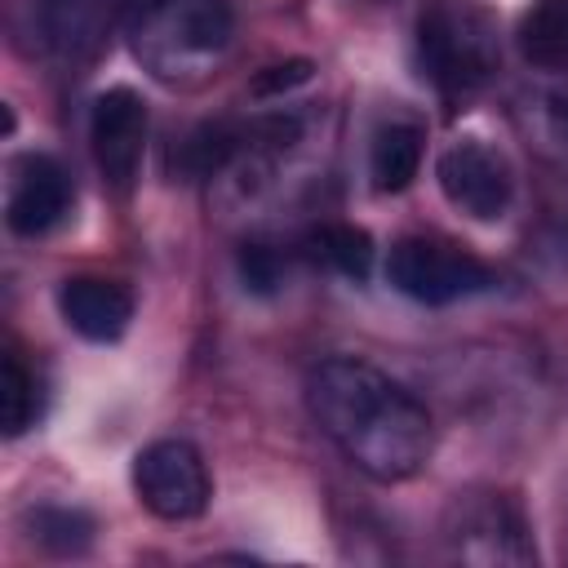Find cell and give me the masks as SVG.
<instances>
[{"label":"cell","instance_id":"obj_1","mask_svg":"<svg viewBox=\"0 0 568 568\" xmlns=\"http://www.w3.org/2000/svg\"><path fill=\"white\" fill-rule=\"evenodd\" d=\"M306 408L337 453L377 484L413 479L430 457L435 426L426 404L364 359H320L306 377Z\"/></svg>","mask_w":568,"mask_h":568},{"label":"cell","instance_id":"obj_2","mask_svg":"<svg viewBox=\"0 0 568 568\" xmlns=\"http://www.w3.org/2000/svg\"><path fill=\"white\" fill-rule=\"evenodd\" d=\"M417 53L444 93H470L497 71V31L466 0H430L417 18Z\"/></svg>","mask_w":568,"mask_h":568},{"label":"cell","instance_id":"obj_3","mask_svg":"<svg viewBox=\"0 0 568 568\" xmlns=\"http://www.w3.org/2000/svg\"><path fill=\"white\" fill-rule=\"evenodd\" d=\"M386 280L426 306H448L457 297L470 293H488L497 284L493 266H484L475 253L448 244V240H430V235H408L390 248L386 257Z\"/></svg>","mask_w":568,"mask_h":568},{"label":"cell","instance_id":"obj_4","mask_svg":"<svg viewBox=\"0 0 568 568\" xmlns=\"http://www.w3.org/2000/svg\"><path fill=\"white\" fill-rule=\"evenodd\" d=\"M133 493L155 519H195L204 515L213 484L209 466L186 439H155L133 457Z\"/></svg>","mask_w":568,"mask_h":568},{"label":"cell","instance_id":"obj_5","mask_svg":"<svg viewBox=\"0 0 568 568\" xmlns=\"http://www.w3.org/2000/svg\"><path fill=\"white\" fill-rule=\"evenodd\" d=\"M435 178H439L444 200L453 209H462L466 217H475V222H497L510 209V195H515L510 160L488 142L448 146L435 164Z\"/></svg>","mask_w":568,"mask_h":568},{"label":"cell","instance_id":"obj_6","mask_svg":"<svg viewBox=\"0 0 568 568\" xmlns=\"http://www.w3.org/2000/svg\"><path fill=\"white\" fill-rule=\"evenodd\" d=\"M448 532H453L462 559H479V564H528V559H537L519 506L501 493L457 497V506L448 515Z\"/></svg>","mask_w":568,"mask_h":568},{"label":"cell","instance_id":"obj_7","mask_svg":"<svg viewBox=\"0 0 568 568\" xmlns=\"http://www.w3.org/2000/svg\"><path fill=\"white\" fill-rule=\"evenodd\" d=\"M89 142H93V160L102 169V178L115 191H129L138 169H142V146H146V102L129 89L115 84L93 102V120H89Z\"/></svg>","mask_w":568,"mask_h":568},{"label":"cell","instance_id":"obj_8","mask_svg":"<svg viewBox=\"0 0 568 568\" xmlns=\"http://www.w3.org/2000/svg\"><path fill=\"white\" fill-rule=\"evenodd\" d=\"M71 204V182L62 173V164L53 155H27L13 169V186H9V204H4V222L13 235H44L62 222Z\"/></svg>","mask_w":568,"mask_h":568},{"label":"cell","instance_id":"obj_9","mask_svg":"<svg viewBox=\"0 0 568 568\" xmlns=\"http://www.w3.org/2000/svg\"><path fill=\"white\" fill-rule=\"evenodd\" d=\"M58 306H62V320L89 342H115L133 320V293L120 280H102V275L67 280L58 293Z\"/></svg>","mask_w":568,"mask_h":568},{"label":"cell","instance_id":"obj_10","mask_svg":"<svg viewBox=\"0 0 568 568\" xmlns=\"http://www.w3.org/2000/svg\"><path fill=\"white\" fill-rule=\"evenodd\" d=\"M40 13V40L58 58H84L93 53L106 18V0H36Z\"/></svg>","mask_w":568,"mask_h":568},{"label":"cell","instance_id":"obj_11","mask_svg":"<svg viewBox=\"0 0 568 568\" xmlns=\"http://www.w3.org/2000/svg\"><path fill=\"white\" fill-rule=\"evenodd\" d=\"M519 53L541 71L568 67V0H532L519 18Z\"/></svg>","mask_w":568,"mask_h":568},{"label":"cell","instance_id":"obj_12","mask_svg":"<svg viewBox=\"0 0 568 568\" xmlns=\"http://www.w3.org/2000/svg\"><path fill=\"white\" fill-rule=\"evenodd\" d=\"M422 164V129L417 124H382L373 133L368 173L377 191H404Z\"/></svg>","mask_w":568,"mask_h":568},{"label":"cell","instance_id":"obj_13","mask_svg":"<svg viewBox=\"0 0 568 568\" xmlns=\"http://www.w3.org/2000/svg\"><path fill=\"white\" fill-rule=\"evenodd\" d=\"M248 146V133H240V129H231V124H195L186 138H182V146H178V169L186 173V178H213V173H222L240 151Z\"/></svg>","mask_w":568,"mask_h":568},{"label":"cell","instance_id":"obj_14","mask_svg":"<svg viewBox=\"0 0 568 568\" xmlns=\"http://www.w3.org/2000/svg\"><path fill=\"white\" fill-rule=\"evenodd\" d=\"M27 528H31V541L44 546L49 555H84L89 541H93V519L84 510H71V506H40V510H31Z\"/></svg>","mask_w":568,"mask_h":568},{"label":"cell","instance_id":"obj_15","mask_svg":"<svg viewBox=\"0 0 568 568\" xmlns=\"http://www.w3.org/2000/svg\"><path fill=\"white\" fill-rule=\"evenodd\" d=\"M311 244H315V253H320L328 266H337L346 280H359V284L368 280V271H373V240H368V231L337 222V226H320Z\"/></svg>","mask_w":568,"mask_h":568},{"label":"cell","instance_id":"obj_16","mask_svg":"<svg viewBox=\"0 0 568 568\" xmlns=\"http://www.w3.org/2000/svg\"><path fill=\"white\" fill-rule=\"evenodd\" d=\"M0 404H4V435H22L40 417V386L27 373V364L9 351L4 355V382H0Z\"/></svg>","mask_w":568,"mask_h":568},{"label":"cell","instance_id":"obj_17","mask_svg":"<svg viewBox=\"0 0 568 568\" xmlns=\"http://www.w3.org/2000/svg\"><path fill=\"white\" fill-rule=\"evenodd\" d=\"M178 31H182V44H191L200 53L222 49L231 36V4L226 0H182Z\"/></svg>","mask_w":568,"mask_h":568},{"label":"cell","instance_id":"obj_18","mask_svg":"<svg viewBox=\"0 0 568 568\" xmlns=\"http://www.w3.org/2000/svg\"><path fill=\"white\" fill-rule=\"evenodd\" d=\"M240 280H244V288H253V293H275L280 288V280H284V262H280V253L271 248V244H240Z\"/></svg>","mask_w":568,"mask_h":568},{"label":"cell","instance_id":"obj_19","mask_svg":"<svg viewBox=\"0 0 568 568\" xmlns=\"http://www.w3.org/2000/svg\"><path fill=\"white\" fill-rule=\"evenodd\" d=\"M306 80H311V62H306V58H288V62H275V67L257 71L253 84H248V93H253V98H280V93H288V89L306 84Z\"/></svg>","mask_w":568,"mask_h":568},{"label":"cell","instance_id":"obj_20","mask_svg":"<svg viewBox=\"0 0 568 568\" xmlns=\"http://www.w3.org/2000/svg\"><path fill=\"white\" fill-rule=\"evenodd\" d=\"M111 4H115L120 18H129V22H146V18H155L169 0H111Z\"/></svg>","mask_w":568,"mask_h":568},{"label":"cell","instance_id":"obj_21","mask_svg":"<svg viewBox=\"0 0 568 568\" xmlns=\"http://www.w3.org/2000/svg\"><path fill=\"white\" fill-rule=\"evenodd\" d=\"M377 4H382V0H377Z\"/></svg>","mask_w":568,"mask_h":568}]
</instances>
